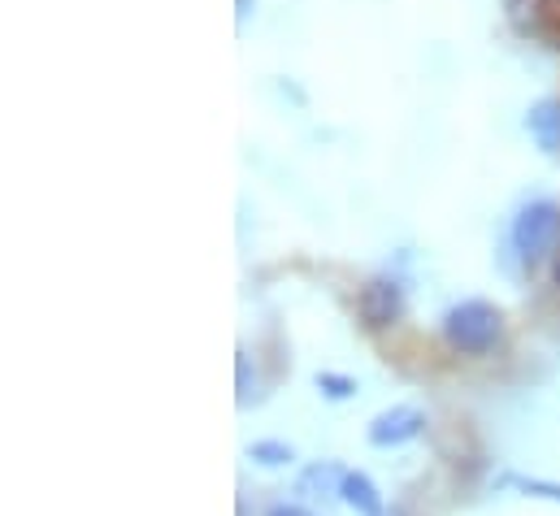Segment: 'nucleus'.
I'll list each match as a JSON object with an SVG mask.
<instances>
[{
  "label": "nucleus",
  "mask_w": 560,
  "mask_h": 516,
  "mask_svg": "<svg viewBox=\"0 0 560 516\" xmlns=\"http://www.w3.org/2000/svg\"><path fill=\"white\" fill-rule=\"evenodd\" d=\"M443 339L465 356H487L504 339V313L487 300H460L443 313Z\"/></svg>",
  "instance_id": "1"
},
{
  "label": "nucleus",
  "mask_w": 560,
  "mask_h": 516,
  "mask_svg": "<svg viewBox=\"0 0 560 516\" xmlns=\"http://www.w3.org/2000/svg\"><path fill=\"white\" fill-rule=\"evenodd\" d=\"M513 248L526 265H544L560 248V204L530 200L513 222Z\"/></svg>",
  "instance_id": "2"
},
{
  "label": "nucleus",
  "mask_w": 560,
  "mask_h": 516,
  "mask_svg": "<svg viewBox=\"0 0 560 516\" xmlns=\"http://www.w3.org/2000/svg\"><path fill=\"white\" fill-rule=\"evenodd\" d=\"M421 430H425V412L421 408H413V403H392V408H383L370 421L365 438H370V447L392 452V447H405V443L421 438Z\"/></svg>",
  "instance_id": "3"
},
{
  "label": "nucleus",
  "mask_w": 560,
  "mask_h": 516,
  "mask_svg": "<svg viewBox=\"0 0 560 516\" xmlns=\"http://www.w3.org/2000/svg\"><path fill=\"white\" fill-rule=\"evenodd\" d=\"M357 308H361V321L370 330H387V326H396L405 317V286L396 278H374V282L361 286Z\"/></svg>",
  "instance_id": "4"
},
{
  "label": "nucleus",
  "mask_w": 560,
  "mask_h": 516,
  "mask_svg": "<svg viewBox=\"0 0 560 516\" xmlns=\"http://www.w3.org/2000/svg\"><path fill=\"white\" fill-rule=\"evenodd\" d=\"M343 478H348L343 465H335V460H313V465L300 473L295 495H304V500H330V495L343 491Z\"/></svg>",
  "instance_id": "5"
},
{
  "label": "nucleus",
  "mask_w": 560,
  "mask_h": 516,
  "mask_svg": "<svg viewBox=\"0 0 560 516\" xmlns=\"http://www.w3.org/2000/svg\"><path fill=\"white\" fill-rule=\"evenodd\" d=\"M339 500L352 508L357 516H383L387 513V504H383V491H378V482L370 478V473H361V469H348V478H343V491H339Z\"/></svg>",
  "instance_id": "6"
},
{
  "label": "nucleus",
  "mask_w": 560,
  "mask_h": 516,
  "mask_svg": "<svg viewBox=\"0 0 560 516\" xmlns=\"http://www.w3.org/2000/svg\"><path fill=\"white\" fill-rule=\"evenodd\" d=\"M526 130L535 134V143L544 152H560V96L535 101L530 114H526Z\"/></svg>",
  "instance_id": "7"
},
{
  "label": "nucleus",
  "mask_w": 560,
  "mask_h": 516,
  "mask_svg": "<svg viewBox=\"0 0 560 516\" xmlns=\"http://www.w3.org/2000/svg\"><path fill=\"white\" fill-rule=\"evenodd\" d=\"M504 13L517 35H544L552 22V0H504Z\"/></svg>",
  "instance_id": "8"
},
{
  "label": "nucleus",
  "mask_w": 560,
  "mask_h": 516,
  "mask_svg": "<svg viewBox=\"0 0 560 516\" xmlns=\"http://www.w3.org/2000/svg\"><path fill=\"white\" fill-rule=\"evenodd\" d=\"M244 456H248L253 465H261V469H282V465L295 460V447L282 443V438H257V443H248Z\"/></svg>",
  "instance_id": "9"
},
{
  "label": "nucleus",
  "mask_w": 560,
  "mask_h": 516,
  "mask_svg": "<svg viewBox=\"0 0 560 516\" xmlns=\"http://www.w3.org/2000/svg\"><path fill=\"white\" fill-rule=\"evenodd\" d=\"M504 486L522 491L526 500H548V504H560V482H548V478H522V473H509Z\"/></svg>",
  "instance_id": "10"
},
{
  "label": "nucleus",
  "mask_w": 560,
  "mask_h": 516,
  "mask_svg": "<svg viewBox=\"0 0 560 516\" xmlns=\"http://www.w3.org/2000/svg\"><path fill=\"white\" fill-rule=\"evenodd\" d=\"M235 374H240V408L257 403V370H253V356L248 352H235Z\"/></svg>",
  "instance_id": "11"
},
{
  "label": "nucleus",
  "mask_w": 560,
  "mask_h": 516,
  "mask_svg": "<svg viewBox=\"0 0 560 516\" xmlns=\"http://www.w3.org/2000/svg\"><path fill=\"white\" fill-rule=\"evenodd\" d=\"M313 387L322 390L326 399H352V395H357V378H348V374H330V370H322V374L313 378Z\"/></svg>",
  "instance_id": "12"
},
{
  "label": "nucleus",
  "mask_w": 560,
  "mask_h": 516,
  "mask_svg": "<svg viewBox=\"0 0 560 516\" xmlns=\"http://www.w3.org/2000/svg\"><path fill=\"white\" fill-rule=\"evenodd\" d=\"M266 516H313L304 504H291V500H282V504H270L266 508Z\"/></svg>",
  "instance_id": "13"
},
{
  "label": "nucleus",
  "mask_w": 560,
  "mask_h": 516,
  "mask_svg": "<svg viewBox=\"0 0 560 516\" xmlns=\"http://www.w3.org/2000/svg\"><path fill=\"white\" fill-rule=\"evenodd\" d=\"M552 273H557V286H560V257H557V269H552Z\"/></svg>",
  "instance_id": "14"
},
{
  "label": "nucleus",
  "mask_w": 560,
  "mask_h": 516,
  "mask_svg": "<svg viewBox=\"0 0 560 516\" xmlns=\"http://www.w3.org/2000/svg\"><path fill=\"white\" fill-rule=\"evenodd\" d=\"M383 516H405V513H396V508H387V513H383Z\"/></svg>",
  "instance_id": "15"
}]
</instances>
